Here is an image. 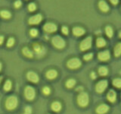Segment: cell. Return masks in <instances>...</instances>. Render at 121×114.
<instances>
[{
    "instance_id": "277c9868",
    "label": "cell",
    "mask_w": 121,
    "mask_h": 114,
    "mask_svg": "<svg viewBox=\"0 0 121 114\" xmlns=\"http://www.w3.org/2000/svg\"><path fill=\"white\" fill-rule=\"evenodd\" d=\"M33 51L37 58H42V57L45 54V52H46L45 48L43 46H42L41 44H37V43L33 45Z\"/></svg>"
},
{
    "instance_id": "ac0fdd59",
    "label": "cell",
    "mask_w": 121,
    "mask_h": 114,
    "mask_svg": "<svg viewBox=\"0 0 121 114\" xmlns=\"http://www.w3.org/2000/svg\"><path fill=\"white\" fill-rule=\"evenodd\" d=\"M22 52L24 56H25L26 57H28V58H33V51H31L28 47H24L22 49Z\"/></svg>"
},
{
    "instance_id": "ba28073f",
    "label": "cell",
    "mask_w": 121,
    "mask_h": 114,
    "mask_svg": "<svg viewBox=\"0 0 121 114\" xmlns=\"http://www.w3.org/2000/svg\"><path fill=\"white\" fill-rule=\"evenodd\" d=\"M108 81L106 80H102V81H100L99 82L97 83V85L95 86V90L98 93H103L104 91L105 90L106 87H108Z\"/></svg>"
},
{
    "instance_id": "b9f144b4",
    "label": "cell",
    "mask_w": 121,
    "mask_h": 114,
    "mask_svg": "<svg viewBox=\"0 0 121 114\" xmlns=\"http://www.w3.org/2000/svg\"><path fill=\"white\" fill-rule=\"evenodd\" d=\"M119 36H120V37H121V32L120 33V34H119Z\"/></svg>"
},
{
    "instance_id": "484cf974",
    "label": "cell",
    "mask_w": 121,
    "mask_h": 114,
    "mask_svg": "<svg viewBox=\"0 0 121 114\" xmlns=\"http://www.w3.org/2000/svg\"><path fill=\"white\" fill-rule=\"evenodd\" d=\"M105 32H106V34H107V36L108 37H111L113 34V29L111 28V27L110 26H108L106 27L105 28Z\"/></svg>"
},
{
    "instance_id": "30bf717a",
    "label": "cell",
    "mask_w": 121,
    "mask_h": 114,
    "mask_svg": "<svg viewBox=\"0 0 121 114\" xmlns=\"http://www.w3.org/2000/svg\"><path fill=\"white\" fill-rule=\"evenodd\" d=\"M58 28H57V25L55 24L54 23H46L44 27H43V30H45V32L47 33H53L55 32Z\"/></svg>"
},
{
    "instance_id": "d590c367",
    "label": "cell",
    "mask_w": 121,
    "mask_h": 114,
    "mask_svg": "<svg viewBox=\"0 0 121 114\" xmlns=\"http://www.w3.org/2000/svg\"><path fill=\"white\" fill-rule=\"evenodd\" d=\"M110 2H111L113 5H117V4L118 3V0H110Z\"/></svg>"
},
{
    "instance_id": "f35d334b",
    "label": "cell",
    "mask_w": 121,
    "mask_h": 114,
    "mask_svg": "<svg viewBox=\"0 0 121 114\" xmlns=\"http://www.w3.org/2000/svg\"><path fill=\"white\" fill-rule=\"evenodd\" d=\"M2 68V63H1V62H0V71H1Z\"/></svg>"
},
{
    "instance_id": "8d00e7d4",
    "label": "cell",
    "mask_w": 121,
    "mask_h": 114,
    "mask_svg": "<svg viewBox=\"0 0 121 114\" xmlns=\"http://www.w3.org/2000/svg\"><path fill=\"white\" fill-rule=\"evenodd\" d=\"M4 42V37L3 36H0V45H2Z\"/></svg>"
},
{
    "instance_id": "d6986e66",
    "label": "cell",
    "mask_w": 121,
    "mask_h": 114,
    "mask_svg": "<svg viewBox=\"0 0 121 114\" xmlns=\"http://www.w3.org/2000/svg\"><path fill=\"white\" fill-rule=\"evenodd\" d=\"M52 109L55 112H59L61 109V104L58 101H55L52 104Z\"/></svg>"
},
{
    "instance_id": "4dcf8cb0",
    "label": "cell",
    "mask_w": 121,
    "mask_h": 114,
    "mask_svg": "<svg viewBox=\"0 0 121 114\" xmlns=\"http://www.w3.org/2000/svg\"><path fill=\"white\" fill-rule=\"evenodd\" d=\"M24 114H32V108L30 106H26L24 109Z\"/></svg>"
},
{
    "instance_id": "1f68e13d",
    "label": "cell",
    "mask_w": 121,
    "mask_h": 114,
    "mask_svg": "<svg viewBox=\"0 0 121 114\" xmlns=\"http://www.w3.org/2000/svg\"><path fill=\"white\" fill-rule=\"evenodd\" d=\"M43 92L45 95H48L51 92V90H50V88H49L48 87H44L43 89Z\"/></svg>"
},
{
    "instance_id": "6da1fadb",
    "label": "cell",
    "mask_w": 121,
    "mask_h": 114,
    "mask_svg": "<svg viewBox=\"0 0 121 114\" xmlns=\"http://www.w3.org/2000/svg\"><path fill=\"white\" fill-rule=\"evenodd\" d=\"M17 98L15 96H10L5 100V108L8 110H13L17 107Z\"/></svg>"
},
{
    "instance_id": "2e32d148",
    "label": "cell",
    "mask_w": 121,
    "mask_h": 114,
    "mask_svg": "<svg viewBox=\"0 0 121 114\" xmlns=\"http://www.w3.org/2000/svg\"><path fill=\"white\" fill-rule=\"evenodd\" d=\"M45 75H46V78L48 79H55L57 76H58V72H57V71L54 70V69H51V70H48L46 74H45Z\"/></svg>"
},
{
    "instance_id": "d4e9b609",
    "label": "cell",
    "mask_w": 121,
    "mask_h": 114,
    "mask_svg": "<svg viewBox=\"0 0 121 114\" xmlns=\"http://www.w3.org/2000/svg\"><path fill=\"white\" fill-rule=\"evenodd\" d=\"M76 85V81L74 79H69L66 82V87L67 88H72Z\"/></svg>"
},
{
    "instance_id": "4316f807",
    "label": "cell",
    "mask_w": 121,
    "mask_h": 114,
    "mask_svg": "<svg viewBox=\"0 0 121 114\" xmlns=\"http://www.w3.org/2000/svg\"><path fill=\"white\" fill-rule=\"evenodd\" d=\"M113 86H115L116 87H121V78H115L113 81Z\"/></svg>"
},
{
    "instance_id": "d6a6232c",
    "label": "cell",
    "mask_w": 121,
    "mask_h": 114,
    "mask_svg": "<svg viewBox=\"0 0 121 114\" xmlns=\"http://www.w3.org/2000/svg\"><path fill=\"white\" fill-rule=\"evenodd\" d=\"M92 56H93V54L92 53H87V54H86L85 56H84V59L85 60H86V61H88V60H90L92 58Z\"/></svg>"
},
{
    "instance_id": "cb8c5ba5",
    "label": "cell",
    "mask_w": 121,
    "mask_h": 114,
    "mask_svg": "<svg viewBox=\"0 0 121 114\" xmlns=\"http://www.w3.org/2000/svg\"><path fill=\"white\" fill-rule=\"evenodd\" d=\"M11 86H12V84H11V81L10 80H7V81L4 84V87L3 88L5 91H9L11 89Z\"/></svg>"
},
{
    "instance_id": "4fadbf2b",
    "label": "cell",
    "mask_w": 121,
    "mask_h": 114,
    "mask_svg": "<svg viewBox=\"0 0 121 114\" xmlns=\"http://www.w3.org/2000/svg\"><path fill=\"white\" fill-rule=\"evenodd\" d=\"M109 110V106L106 104H101L96 109V112L98 114H104Z\"/></svg>"
},
{
    "instance_id": "9c48e42d",
    "label": "cell",
    "mask_w": 121,
    "mask_h": 114,
    "mask_svg": "<svg viewBox=\"0 0 121 114\" xmlns=\"http://www.w3.org/2000/svg\"><path fill=\"white\" fill-rule=\"evenodd\" d=\"M42 19H43V17L40 14H37L33 15V16H31L29 18V24L31 25H34V24H38L42 21Z\"/></svg>"
},
{
    "instance_id": "603a6c76",
    "label": "cell",
    "mask_w": 121,
    "mask_h": 114,
    "mask_svg": "<svg viewBox=\"0 0 121 114\" xmlns=\"http://www.w3.org/2000/svg\"><path fill=\"white\" fill-rule=\"evenodd\" d=\"M0 15H1V17L5 18V19H9L11 18V13L9 12V11H6V10H3V11H0Z\"/></svg>"
},
{
    "instance_id": "e575fe53",
    "label": "cell",
    "mask_w": 121,
    "mask_h": 114,
    "mask_svg": "<svg viewBox=\"0 0 121 114\" xmlns=\"http://www.w3.org/2000/svg\"><path fill=\"white\" fill-rule=\"evenodd\" d=\"M21 5H22V2L21 0H17V1L14 2V7L17 8H17H20L21 6Z\"/></svg>"
},
{
    "instance_id": "7a4b0ae2",
    "label": "cell",
    "mask_w": 121,
    "mask_h": 114,
    "mask_svg": "<svg viewBox=\"0 0 121 114\" xmlns=\"http://www.w3.org/2000/svg\"><path fill=\"white\" fill-rule=\"evenodd\" d=\"M89 101V95L87 93L82 92L78 95L77 103L79 106H82V107H85V106L88 105Z\"/></svg>"
},
{
    "instance_id": "f546056e",
    "label": "cell",
    "mask_w": 121,
    "mask_h": 114,
    "mask_svg": "<svg viewBox=\"0 0 121 114\" xmlns=\"http://www.w3.org/2000/svg\"><path fill=\"white\" fill-rule=\"evenodd\" d=\"M28 9L30 11H34L36 9V5L34 3H30L28 5Z\"/></svg>"
},
{
    "instance_id": "3957f363",
    "label": "cell",
    "mask_w": 121,
    "mask_h": 114,
    "mask_svg": "<svg viewBox=\"0 0 121 114\" xmlns=\"http://www.w3.org/2000/svg\"><path fill=\"white\" fill-rule=\"evenodd\" d=\"M52 43L54 45V47L58 49H63L65 47V41L60 36H55L52 37Z\"/></svg>"
},
{
    "instance_id": "7c38bea8",
    "label": "cell",
    "mask_w": 121,
    "mask_h": 114,
    "mask_svg": "<svg viewBox=\"0 0 121 114\" xmlns=\"http://www.w3.org/2000/svg\"><path fill=\"white\" fill-rule=\"evenodd\" d=\"M98 59H100L101 61H107L110 59L111 57V54L108 50H104L103 52H101L98 54Z\"/></svg>"
},
{
    "instance_id": "e0dca14e",
    "label": "cell",
    "mask_w": 121,
    "mask_h": 114,
    "mask_svg": "<svg viewBox=\"0 0 121 114\" xmlns=\"http://www.w3.org/2000/svg\"><path fill=\"white\" fill-rule=\"evenodd\" d=\"M98 6H99V9L102 11H104V12H107V11H108V10H109L108 5L104 1H103V0H101V1L99 2V3H98Z\"/></svg>"
},
{
    "instance_id": "5b68a950",
    "label": "cell",
    "mask_w": 121,
    "mask_h": 114,
    "mask_svg": "<svg viewBox=\"0 0 121 114\" xmlns=\"http://www.w3.org/2000/svg\"><path fill=\"white\" fill-rule=\"evenodd\" d=\"M24 96L26 100H33L36 96L35 89L31 86H26L24 89Z\"/></svg>"
},
{
    "instance_id": "ffe728a7",
    "label": "cell",
    "mask_w": 121,
    "mask_h": 114,
    "mask_svg": "<svg viewBox=\"0 0 121 114\" xmlns=\"http://www.w3.org/2000/svg\"><path fill=\"white\" fill-rule=\"evenodd\" d=\"M98 73L101 76H105L107 75L108 73V68H106L104 66H101L99 68V69H98Z\"/></svg>"
},
{
    "instance_id": "44dd1931",
    "label": "cell",
    "mask_w": 121,
    "mask_h": 114,
    "mask_svg": "<svg viewBox=\"0 0 121 114\" xmlns=\"http://www.w3.org/2000/svg\"><path fill=\"white\" fill-rule=\"evenodd\" d=\"M96 45L98 47H104V46L106 45V41L104 40V39L103 38H98L96 40Z\"/></svg>"
},
{
    "instance_id": "f1b7e54d",
    "label": "cell",
    "mask_w": 121,
    "mask_h": 114,
    "mask_svg": "<svg viewBox=\"0 0 121 114\" xmlns=\"http://www.w3.org/2000/svg\"><path fill=\"white\" fill-rule=\"evenodd\" d=\"M14 44V39L13 37L9 38V40H8V42H7V47H11Z\"/></svg>"
},
{
    "instance_id": "74e56055",
    "label": "cell",
    "mask_w": 121,
    "mask_h": 114,
    "mask_svg": "<svg viewBox=\"0 0 121 114\" xmlns=\"http://www.w3.org/2000/svg\"><path fill=\"white\" fill-rule=\"evenodd\" d=\"M91 77H92L93 79H94V78H96L95 73V72H92V74H91Z\"/></svg>"
},
{
    "instance_id": "5bb4252c",
    "label": "cell",
    "mask_w": 121,
    "mask_h": 114,
    "mask_svg": "<svg viewBox=\"0 0 121 114\" xmlns=\"http://www.w3.org/2000/svg\"><path fill=\"white\" fill-rule=\"evenodd\" d=\"M73 33L77 37H80L85 33V30L80 27H75L73 28Z\"/></svg>"
},
{
    "instance_id": "8fae6325",
    "label": "cell",
    "mask_w": 121,
    "mask_h": 114,
    "mask_svg": "<svg viewBox=\"0 0 121 114\" xmlns=\"http://www.w3.org/2000/svg\"><path fill=\"white\" fill-rule=\"evenodd\" d=\"M26 78H27V79L30 81H31L33 83H37L39 81V76H38V75L36 73V72L32 71L27 72V74H26Z\"/></svg>"
},
{
    "instance_id": "83f0119b",
    "label": "cell",
    "mask_w": 121,
    "mask_h": 114,
    "mask_svg": "<svg viewBox=\"0 0 121 114\" xmlns=\"http://www.w3.org/2000/svg\"><path fill=\"white\" fill-rule=\"evenodd\" d=\"M38 30L35 28H32L31 30H30V36L31 37H35L38 35Z\"/></svg>"
},
{
    "instance_id": "52a82bcc",
    "label": "cell",
    "mask_w": 121,
    "mask_h": 114,
    "mask_svg": "<svg viewBox=\"0 0 121 114\" xmlns=\"http://www.w3.org/2000/svg\"><path fill=\"white\" fill-rule=\"evenodd\" d=\"M92 47V37H89L83 40L80 43V49L82 51H85L89 49Z\"/></svg>"
},
{
    "instance_id": "7402d4cb",
    "label": "cell",
    "mask_w": 121,
    "mask_h": 114,
    "mask_svg": "<svg viewBox=\"0 0 121 114\" xmlns=\"http://www.w3.org/2000/svg\"><path fill=\"white\" fill-rule=\"evenodd\" d=\"M114 55L116 57H118L121 55V43L117 44L114 48Z\"/></svg>"
},
{
    "instance_id": "8992f818",
    "label": "cell",
    "mask_w": 121,
    "mask_h": 114,
    "mask_svg": "<svg viewBox=\"0 0 121 114\" xmlns=\"http://www.w3.org/2000/svg\"><path fill=\"white\" fill-rule=\"evenodd\" d=\"M67 67L70 69H76L81 66V61L78 58H73L70 59L67 63Z\"/></svg>"
},
{
    "instance_id": "9a60e30c",
    "label": "cell",
    "mask_w": 121,
    "mask_h": 114,
    "mask_svg": "<svg viewBox=\"0 0 121 114\" xmlns=\"http://www.w3.org/2000/svg\"><path fill=\"white\" fill-rule=\"evenodd\" d=\"M107 97L108 99V100L111 103H113L116 101V99H117V94L116 92L113 90H110L108 93L107 95Z\"/></svg>"
},
{
    "instance_id": "836d02e7",
    "label": "cell",
    "mask_w": 121,
    "mask_h": 114,
    "mask_svg": "<svg viewBox=\"0 0 121 114\" xmlns=\"http://www.w3.org/2000/svg\"><path fill=\"white\" fill-rule=\"evenodd\" d=\"M61 31L64 34H65V35H67L68 33H69V30H68V28H67L66 26H63L62 28H61Z\"/></svg>"
},
{
    "instance_id": "ab89813d",
    "label": "cell",
    "mask_w": 121,
    "mask_h": 114,
    "mask_svg": "<svg viewBox=\"0 0 121 114\" xmlns=\"http://www.w3.org/2000/svg\"><path fill=\"white\" fill-rule=\"evenodd\" d=\"M83 88H82V87H79V88L77 89V90H82Z\"/></svg>"
},
{
    "instance_id": "60d3db41",
    "label": "cell",
    "mask_w": 121,
    "mask_h": 114,
    "mask_svg": "<svg viewBox=\"0 0 121 114\" xmlns=\"http://www.w3.org/2000/svg\"><path fill=\"white\" fill-rule=\"evenodd\" d=\"M2 77H0V83H1V81H2Z\"/></svg>"
}]
</instances>
